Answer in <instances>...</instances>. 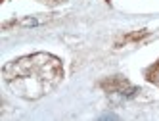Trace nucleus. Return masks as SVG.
Returning <instances> with one entry per match:
<instances>
[{"instance_id": "3", "label": "nucleus", "mask_w": 159, "mask_h": 121, "mask_svg": "<svg viewBox=\"0 0 159 121\" xmlns=\"http://www.w3.org/2000/svg\"><path fill=\"white\" fill-rule=\"evenodd\" d=\"M153 81H155V83H157V85H159V73H157V75H155V79H153Z\"/></svg>"}, {"instance_id": "1", "label": "nucleus", "mask_w": 159, "mask_h": 121, "mask_svg": "<svg viewBox=\"0 0 159 121\" xmlns=\"http://www.w3.org/2000/svg\"><path fill=\"white\" fill-rule=\"evenodd\" d=\"M2 75L6 86L14 94L27 100H39L60 85L63 67L56 56L39 52L6 63Z\"/></svg>"}, {"instance_id": "2", "label": "nucleus", "mask_w": 159, "mask_h": 121, "mask_svg": "<svg viewBox=\"0 0 159 121\" xmlns=\"http://www.w3.org/2000/svg\"><path fill=\"white\" fill-rule=\"evenodd\" d=\"M46 19H39V17H27V19H23L21 21V25L23 27H33V25H40V23H44Z\"/></svg>"}]
</instances>
